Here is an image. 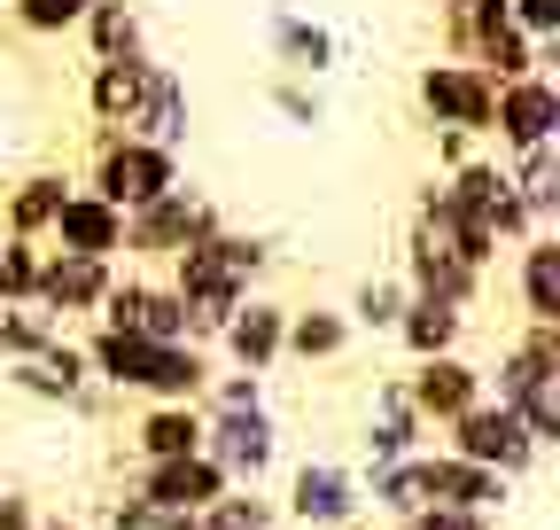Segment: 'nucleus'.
Masks as SVG:
<instances>
[{"label": "nucleus", "instance_id": "nucleus-1", "mask_svg": "<svg viewBox=\"0 0 560 530\" xmlns=\"http://www.w3.org/2000/svg\"><path fill=\"white\" fill-rule=\"evenodd\" d=\"M482 398L522 414L537 452H552L560 445V320H522V336L482 367Z\"/></svg>", "mask_w": 560, "mask_h": 530}, {"label": "nucleus", "instance_id": "nucleus-2", "mask_svg": "<svg viewBox=\"0 0 560 530\" xmlns=\"http://www.w3.org/2000/svg\"><path fill=\"white\" fill-rule=\"evenodd\" d=\"M179 180H187L179 149L149 141V132H94V157H86L79 187H94L102 204H117V211H140V204H156V195L179 187Z\"/></svg>", "mask_w": 560, "mask_h": 530}, {"label": "nucleus", "instance_id": "nucleus-3", "mask_svg": "<svg viewBox=\"0 0 560 530\" xmlns=\"http://www.w3.org/2000/svg\"><path fill=\"white\" fill-rule=\"evenodd\" d=\"M226 219H219V204L195 187V180H179V187H164L156 204H140V211H125V265H172L187 242H202V234H219Z\"/></svg>", "mask_w": 560, "mask_h": 530}, {"label": "nucleus", "instance_id": "nucleus-4", "mask_svg": "<svg viewBox=\"0 0 560 530\" xmlns=\"http://www.w3.org/2000/svg\"><path fill=\"white\" fill-rule=\"evenodd\" d=\"M412 102L429 117V132H467V141H490V102H499V79H482L475 62L429 55L412 79Z\"/></svg>", "mask_w": 560, "mask_h": 530}, {"label": "nucleus", "instance_id": "nucleus-5", "mask_svg": "<svg viewBox=\"0 0 560 530\" xmlns=\"http://www.w3.org/2000/svg\"><path fill=\"white\" fill-rule=\"evenodd\" d=\"M444 452H459V460H482V469H499L506 484H522L529 469H537V437L522 429V414H506L499 398H475V406L459 414V422H444Z\"/></svg>", "mask_w": 560, "mask_h": 530}, {"label": "nucleus", "instance_id": "nucleus-6", "mask_svg": "<svg viewBox=\"0 0 560 530\" xmlns=\"http://www.w3.org/2000/svg\"><path fill=\"white\" fill-rule=\"evenodd\" d=\"M490 141H499V157L560 149V79L552 71L499 79V102H490Z\"/></svg>", "mask_w": 560, "mask_h": 530}, {"label": "nucleus", "instance_id": "nucleus-7", "mask_svg": "<svg viewBox=\"0 0 560 530\" xmlns=\"http://www.w3.org/2000/svg\"><path fill=\"white\" fill-rule=\"evenodd\" d=\"M94 327H132L149 344H195V320H187V297L164 281V274H117Z\"/></svg>", "mask_w": 560, "mask_h": 530}, {"label": "nucleus", "instance_id": "nucleus-8", "mask_svg": "<svg viewBox=\"0 0 560 530\" xmlns=\"http://www.w3.org/2000/svg\"><path fill=\"white\" fill-rule=\"evenodd\" d=\"M444 195H452L467 219H482L490 234H499V250H514V242L537 234L529 204H522L514 180H506V157H467V164H452V172H444Z\"/></svg>", "mask_w": 560, "mask_h": 530}, {"label": "nucleus", "instance_id": "nucleus-9", "mask_svg": "<svg viewBox=\"0 0 560 530\" xmlns=\"http://www.w3.org/2000/svg\"><path fill=\"white\" fill-rule=\"evenodd\" d=\"M202 452L226 469V484H265L280 460V422L265 406H219L202 414Z\"/></svg>", "mask_w": 560, "mask_h": 530}, {"label": "nucleus", "instance_id": "nucleus-10", "mask_svg": "<svg viewBox=\"0 0 560 530\" xmlns=\"http://www.w3.org/2000/svg\"><path fill=\"white\" fill-rule=\"evenodd\" d=\"M359 515H366L359 469H342V460H296L289 499H280V522H296V530H342V522H359Z\"/></svg>", "mask_w": 560, "mask_h": 530}, {"label": "nucleus", "instance_id": "nucleus-11", "mask_svg": "<svg viewBox=\"0 0 560 530\" xmlns=\"http://www.w3.org/2000/svg\"><path fill=\"white\" fill-rule=\"evenodd\" d=\"M164 281L187 297V320H195V344H210V336H219V327H226V312L249 297L234 274H226V265H219V250H210V234L202 242H187L172 265H164Z\"/></svg>", "mask_w": 560, "mask_h": 530}, {"label": "nucleus", "instance_id": "nucleus-12", "mask_svg": "<svg viewBox=\"0 0 560 530\" xmlns=\"http://www.w3.org/2000/svg\"><path fill=\"white\" fill-rule=\"evenodd\" d=\"M156 47L149 55H117V62H86V117L94 132H132L140 110H149V87H156Z\"/></svg>", "mask_w": 560, "mask_h": 530}, {"label": "nucleus", "instance_id": "nucleus-13", "mask_svg": "<svg viewBox=\"0 0 560 530\" xmlns=\"http://www.w3.org/2000/svg\"><path fill=\"white\" fill-rule=\"evenodd\" d=\"M397 382H405V398H412V414L429 422V429H444V422H459L475 398H482V359L436 352V359H412Z\"/></svg>", "mask_w": 560, "mask_h": 530}, {"label": "nucleus", "instance_id": "nucleus-14", "mask_svg": "<svg viewBox=\"0 0 560 530\" xmlns=\"http://www.w3.org/2000/svg\"><path fill=\"white\" fill-rule=\"evenodd\" d=\"M132 492L149 499L156 515H202L210 499L226 492V469H219L210 452H179V460H140Z\"/></svg>", "mask_w": 560, "mask_h": 530}, {"label": "nucleus", "instance_id": "nucleus-15", "mask_svg": "<svg viewBox=\"0 0 560 530\" xmlns=\"http://www.w3.org/2000/svg\"><path fill=\"white\" fill-rule=\"evenodd\" d=\"M109 281H117V265L109 257H70V250H47V265H39V312H55L62 327L70 320H94L102 312V297H109Z\"/></svg>", "mask_w": 560, "mask_h": 530}, {"label": "nucleus", "instance_id": "nucleus-16", "mask_svg": "<svg viewBox=\"0 0 560 530\" xmlns=\"http://www.w3.org/2000/svg\"><path fill=\"white\" fill-rule=\"evenodd\" d=\"M265 55H272L280 79H327L342 62V39L319 16H304V9H272L265 16Z\"/></svg>", "mask_w": 560, "mask_h": 530}, {"label": "nucleus", "instance_id": "nucleus-17", "mask_svg": "<svg viewBox=\"0 0 560 530\" xmlns=\"http://www.w3.org/2000/svg\"><path fill=\"white\" fill-rule=\"evenodd\" d=\"M47 250H70V257H125V211L117 204H102L94 187H70L62 195V211H55V227H47Z\"/></svg>", "mask_w": 560, "mask_h": 530}, {"label": "nucleus", "instance_id": "nucleus-18", "mask_svg": "<svg viewBox=\"0 0 560 530\" xmlns=\"http://www.w3.org/2000/svg\"><path fill=\"white\" fill-rule=\"evenodd\" d=\"M280 336H289V304L265 297V289H249V297L226 312V327H219V352H226L234 367H249V375H272V367H280Z\"/></svg>", "mask_w": 560, "mask_h": 530}, {"label": "nucleus", "instance_id": "nucleus-19", "mask_svg": "<svg viewBox=\"0 0 560 530\" xmlns=\"http://www.w3.org/2000/svg\"><path fill=\"white\" fill-rule=\"evenodd\" d=\"M420 492H429L436 507H475V515H499L514 499V484L499 469H482V460H459V452H420Z\"/></svg>", "mask_w": 560, "mask_h": 530}, {"label": "nucleus", "instance_id": "nucleus-20", "mask_svg": "<svg viewBox=\"0 0 560 530\" xmlns=\"http://www.w3.org/2000/svg\"><path fill=\"white\" fill-rule=\"evenodd\" d=\"M70 187H79V172H70V164H39V172H24V180H9V187H0V234L47 242V227H55V211H62Z\"/></svg>", "mask_w": 560, "mask_h": 530}, {"label": "nucleus", "instance_id": "nucleus-21", "mask_svg": "<svg viewBox=\"0 0 560 530\" xmlns=\"http://www.w3.org/2000/svg\"><path fill=\"white\" fill-rule=\"evenodd\" d=\"M405 289H412V297H436V304L475 312V304H482V289H490V274H475L467 257L429 250V242H412V234H405Z\"/></svg>", "mask_w": 560, "mask_h": 530}, {"label": "nucleus", "instance_id": "nucleus-22", "mask_svg": "<svg viewBox=\"0 0 560 530\" xmlns=\"http://www.w3.org/2000/svg\"><path fill=\"white\" fill-rule=\"evenodd\" d=\"M366 460H412V452H429V422L412 414V398L405 382H374V406H366Z\"/></svg>", "mask_w": 560, "mask_h": 530}, {"label": "nucleus", "instance_id": "nucleus-23", "mask_svg": "<svg viewBox=\"0 0 560 530\" xmlns=\"http://www.w3.org/2000/svg\"><path fill=\"white\" fill-rule=\"evenodd\" d=\"M506 257H514V304H522V320H560V234L537 227Z\"/></svg>", "mask_w": 560, "mask_h": 530}, {"label": "nucleus", "instance_id": "nucleus-24", "mask_svg": "<svg viewBox=\"0 0 560 530\" xmlns=\"http://www.w3.org/2000/svg\"><path fill=\"white\" fill-rule=\"evenodd\" d=\"M9 375L24 398H39V406H70V398H79L94 375H86V352L70 344V336H55L47 352H32V359H16V367H0Z\"/></svg>", "mask_w": 560, "mask_h": 530}, {"label": "nucleus", "instance_id": "nucleus-25", "mask_svg": "<svg viewBox=\"0 0 560 530\" xmlns=\"http://www.w3.org/2000/svg\"><path fill=\"white\" fill-rule=\"evenodd\" d=\"M359 327H350L342 304H289V336H280V359H304V367H335Z\"/></svg>", "mask_w": 560, "mask_h": 530}, {"label": "nucleus", "instance_id": "nucleus-26", "mask_svg": "<svg viewBox=\"0 0 560 530\" xmlns=\"http://www.w3.org/2000/svg\"><path fill=\"white\" fill-rule=\"evenodd\" d=\"M467 320H475V312H459V304L405 297V312H397L389 336L405 344V359H436V352H459V344H467Z\"/></svg>", "mask_w": 560, "mask_h": 530}, {"label": "nucleus", "instance_id": "nucleus-27", "mask_svg": "<svg viewBox=\"0 0 560 530\" xmlns=\"http://www.w3.org/2000/svg\"><path fill=\"white\" fill-rule=\"evenodd\" d=\"M79 39H86V62L149 55V16H140V0H94L79 16Z\"/></svg>", "mask_w": 560, "mask_h": 530}, {"label": "nucleus", "instance_id": "nucleus-28", "mask_svg": "<svg viewBox=\"0 0 560 530\" xmlns=\"http://www.w3.org/2000/svg\"><path fill=\"white\" fill-rule=\"evenodd\" d=\"M359 499L382 522H412L420 507H429V492H420V452L412 460H366V469H359Z\"/></svg>", "mask_w": 560, "mask_h": 530}, {"label": "nucleus", "instance_id": "nucleus-29", "mask_svg": "<svg viewBox=\"0 0 560 530\" xmlns=\"http://www.w3.org/2000/svg\"><path fill=\"white\" fill-rule=\"evenodd\" d=\"M202 452V406H149L132 422V460H179Z\"/></svg>", "mask_w": 560, "mask_h": 530}, {"label": "nucleus", "instance_id": "nucleus-30", "mask_svg": "<svg viewBox=\"0 0 560 530\" xmlns=\"http://www.w3.org/2000/svg\"><path fill=\"white\" fill-rule=\"evenodd\" d=\"M187 117H195V94L179 79V62H156V87H149V110H140L132 132H149L164 149H187Z\"/></svg>", "mask_w": 560, "mask_h": 530}, {"label": "nucleus", "instance_id": "nucleus-31", "mask_svg": "<svg viewBox=\"0 0 560 530\" xmlns=\"http://www.w3.org/2000/svg\"><path fill=\"white\" fill-rule=\"evenodd\" d=\"M467 62H475L482 79H522V71H545V39H529V32L506 16V24H490V32L467 47Z\"/></svg>", "mask_w": 560, "mask_h": 530}, {"label": "nucleus", "instance_id": "nucleus-32", "mask_svg": "<svg viewBox=\"0 0 560 530\" xmlns=\"http://www.w3.org/2000/svg\"><path fill=\"white\" fill-rule=\"evenodd\" d=\"M506 180H514V195L529 204V219H537V227H552V219H560V149L506 157Z\"/></svg>", "mask_w": 560, "mask_h": 530}, {"label": "nucleus", "instance_id": "nucleus-33", "mask_svg": "<svg viewBox=\"0 0 560 530\" xmlns=\"http://www.w3.org/2000/svg\"><path fill=\"white\" fill-rule=\"evenodd\" d=\"M210 250H219V265H226L242 289H257V281L272 274V257H280V242L257 234V227H219V234H210Z\"/></svg>", "mask_w": 560, "mask_h": 530}, {"label": "nucleus", "instance_id": "nucleus-34", "mask_svg": "<svg viewBox=\"0 0 560 530\" xmlns=\"http://www.w3.org/2000/svg\"><path fill=\"white\" fill-rule=\"evenodd\" d=\"M405 274H366L359 289H350V327H366V336H389V327H397V312H405Z\"/></svg>", "mask_w": 560, "mask_h": 530}, {"label": "nucleus", "instance_id": "nucleus-35", "mask_svg": "<svg viewBox=\"0 0 560 530\" xmlns=\"http://www.w3.org/2000/svg\"><path fill=\"white\" fill-rule=\"evenodd\" d=\"M55 336H62L55 312H39V304H0V367H16V359L47 352Z\"/></svg>", "mask_w": 560, "mask_h": 530}, {"label": "nucleus", "instance_id": "nucleus-36", "mask_svg": "<svg viewBox=\"0 0 560 530\" xmlns=\"http://www.w3.org/2000/svg\"><path fill=\"white\" fill-rule=\"evenodd\" d=\"M436 24H444V55L467 62V47H475L490 24H506V0H436Z\"/></svg>", "mask_w": 560, "mask_h": 530}, {"label": "nucleus", "instance_id": "nucleus-37", "mask_svg": "<svg viewBox=\"0 0 560 530\" xmlns=\"http://www.w3.org/2000/svg\"><path fill=\"white\" fill-rule=\"evenodd\" d=\"M86 9L94 0H0V16H9L24 39H70Z\"/></svg>", "mask_w": 560, "mask_h": 530}, {"label": "nucleus", "instance_id": "nucleus-38", "mask_svg": "<svg viewBox=\"0 0 560 530\" xmlns=\"http://www.w3.org/2000/svg\"><path fill=\"white\" fill-rule=\"evenodd\" d=\"M265 110H272L280 125H296V132L327 125V94H319V79H280V71H272V87H265Z\"/></svg>", "mask_w": 560, "mask_h": 530}, {"label": "nucleus", "instance_id": "nucleus-39", "mask_svg": "<svg viewBox=\"0 0 560 530\" xmlns=\"http://www.w3.org/2000/svg\"><path fill=\"white\" fill-rule=\"evenodd\" d=\"M39 265H47V242L0 234V297H9V304H32V297H39Z\"/></svg>", "mask_w": 560, "mask_h": 530}, {"label": "nucleus", "instance_id": "nucleus-40", "mask_svg": "<svg viewBox=\"0 0 560 530\" xmlns=\"http://www.w3.org/2000/svg\"><path fill=\"white\" fill-rule=\"evenodd\" d=\"M195 406H202V414H219V406H265V375L234 367V375H219V382H202Z\"/></svg>", "mask_w": 560, "mask_h": 530}, {"label": "nucleus", "instance_id": "nucleus-41", "mask_svg": "<svg viewBox=\"0 0 560 530\" xmlns=\"http://www.w3.org/2000/svg\"><path fill=\"white\" fill-rule=\"evenodd\" d=\"M506 16H514L529 39H560V0H506Z\"/></svg>", "mask_w": 560, "mask_h": 530}, {"label": "nucleus", "instance_id": "nucleus-42", "mask_svg": "<svg viewBox=\"0 0 560 530\" xmlns=\"http://www.w3.org/2000/svg\"><path fill=\"white\" fill-rule=\"evenodd\" d=\"M412 530H499V522L475 515V507H436V499H429V507L412 515Z\"/></svg>", "mask_w": 560, "mask_h": 530}, {"label": "nucleus", "instance_id": "nucleus-43", "mask_svg": "<svg viewBox=\"0 0 560 530\" xmlns=\"http://www.w3.org/2000/svg\"><path fill=\"white\" fill-rule=\"evenodd\" d=\"M102 522H109V530H149V522H156V507L140 499V492H117V499L102 507Z\"/></svg>", "mask_w": 560, "mask_h": 530}, {"label": "nucleus", "instance_id": "nucleus-44", "mask_svg": "<svg viewBox=\"0 0 560 530\" xmlns=\"http://www.w3.org/2000/svg\"><path fill=\"white\" fill-rule=\"evenodd\" d=\"M32 522H39V507H32V499L0 492V530H32Z\"/></svg>", "mask_w": 560, "mask_h": 530}, {"label": "nucleus", "instance_id": "nucleus-45", "mask_svg": "<svg viewBox=\"0 0 560 530\" xmlns=\"http://www.w3.org/2000/svg\"><path fill=\"white\" fill-rule=\"evenodd\" d=\"M436 157H444V172H452V164L475 157V141H467V132H436Z\"/></svg>", "mask_w": 560, "mask_h": 530}, {"label": "nucleus", "instance_id": "nucleus-46", "mask_svg": "<svg viewBox=\"0 0 560 530\" xmlns=\"http://www.w3.org/2000/svg\"><path fill=\"white\" fill-rule=\"evenodd\" d=\"M149 530H210V515H156Z\"/></svg>", "mask_w": 560, "mask_h": 530}, {"label": "nucleus", "instance_id": "nucleus-47", "mask_svg": "<svg viewBox=\"0 0 560 530\" xmlns=\"http://www.w3.org/2000/svg\"><path fill=\"white\" fill-rule=\"evenodd\" d=\"M32 530H79V522H70V515H39Z\"/></svg>", "mask_w": 560, "mask_h": 530}, {"label": "nucleus", "instance_id": "nucleus-48", "mask_svg": "<svg viewBox=\"0 0 560 530\" xmlns=\"http://www.w3.org/2000/svg\"><path fill=\"white\" fill-rule=\"evenodd\" d=\"M389 530H412V522H389Z\"/></svg>", "mask_w": 560, "mask_h": 530}, {"label": "nucleus", "instance_id": "nucleus-49", "mask_svg": "<svg viewBox=\"0 0 560 530\" xmlns=\"http://www.w3.org/2000/svg\"><path fill=\"white\" fill-rule=\"evenodd\" d=\"M0 304H9V297H0Z\"/></svg>", "mask_w": 560, "mask_h": 530}]
</instances>
